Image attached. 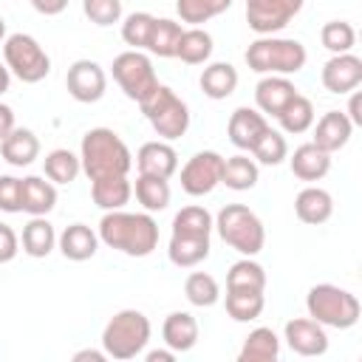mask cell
I'll return each mask as SVG.
<instances>
[{
    "label": "cell",
    "instance_id": "obj_1",
    "mask_svg": "<svg viewBox=\"0 0 362 362\" xmlns=\"http://www.w3.org/2000/svg\"><path fill=\"white\" fill-rule=\"evenodd\" d=\"M99 240L130 257H147L158 246V223L147 212L110 209L99 221Z\"/></svg>",
    "mask_w": 362,
    "mask_h": 362
},
{
    "label": "cell",
    "instance_id": "obj_2",
    "mask_svg": "<svg viewBox=\"0 0 362 362\" xmlns=\"http://www.w3.org/2000/svg\"><path fill=\"white\" fill-rule=\"evenodd\" d=\"M79 164H82V173L90 181H96L110 175H127L133 167V156L127 144L119 139V133H113L110 127H93L82 136Z\"/></svg>",
    "mask_w": 362,
    "mask_h": 362
},
{
    "label": "cell",
    "instance_id": "obj_3",
    "mask_svg": "<svg viewBox=\"0 0 362 362\" xmlns=\"http://www.w3.org/2000/svg\"><path fill=\"white\" fill-rule=\"evenodd\" d=\"M308 54L305 45L300 40H288V37H260L246 48V65L255 74H277V76H288L303 71Z\"/></svg>",
    "mask_w": 362,
    "mask_h": 362
},
{
    "label": "cell",
    "instance_id": "obj_4",
    "mask_svg": "<svg viewBox=\"0 0 362 362\" xmlns=\"http://www.w3.org/2000/svg\"><path fill=\"white\" fill-rule=\"evenodd\" d=\"M305 308H308V317L317 320L322 328H339V331L354 328L362 311L356 294H351L348 288L331 286V283L311 286L305 297Z\"/></svg>",
    "mask_w": 362,
    "mask_h": 362
},
{
    "label": "cell",
    "instance_id": "obj_5",
    "mask_svg": "<svg viewBox=\"0 0 362 362\" xmlns=\"http://www.w3.org/2000/svg\"><path fill=\"white\" fill-rule=\"evenodd\" d=\"M150 342V320L136 311L124 308L113 314L102 331V348L110 359H136Z\"/></svg>",
    "mask_w": 362,
    "mask_h": 362
},
{
    "label": "cell",
    "instance_id": "obj_6",
    "mask_svg": "<svg viewBox=\"0 0 362 362\" xmlns=\"http://www.w3.org/2000/svg\"><path fill=\"white\" fill-rule=\"evenodd\" d=\"M215 229L221 240L235 252H240L243 257H255L266 243L263 221L243 204H226L215 218Z\"/></svg>",
    "mask_w": 362,
    "mask_h": 362
},
{
    "label": "cell",
    "instance_id": "obj_7",
    "mask_svg": "<svg viewBox=\"0 0 362 362\" xmlns=\"http://www.w3.org/2000/svg\"><path fill=\"white\" fill-rule=\"evenodd\" d=\"M144 119L150 122V127L164 139V141H175L189 130V107L187 102L167 85L158 82V88L139 102Z\"/></svg>",
    "mask_w": 362,
    "mask_h": 362
},
{
    "label": "cell",
    "instance_id": "obj_8",
    "mask_svg": "<svg viewBox=\"0 0 362 362\" xmlns=\"http://www.w3.org/2000/svg\"><path fill=\"white\" fill-rule=\"evenodd\" d=\"M3 57H6V68L8 74H14L20 82L34 85L42 82L51 74V57L45 54V48L31 37V34H11L3 42Z\"/></svg>",
    "mask_w": 362,
    "mask_h": 362
},
{
    "label": "cell",
    "instance_id": "obj_9",
    "mask_svg": "<svg viewBox=\"0 0 362 362\" xmlns=\"http://www.w3.org/2000/svg\"><path fill=\"white\" fill-rule=\"evenodd\" d=\"M113 79L124 90V96L133 102H144L158 88V76H156L150 57L136 48H130L113 59Z\"/></svg>",
    "mask_w": 362,
    "mask_h": 362
},
{
    "label": "cell",
    "instance_id": "obj_10",
    "mask_svg": "<svg viewBox=\"0 0 362 362\" xmlns=\"http://www.w3.org/2000/svg\"><path fill=\"white\" fill-rule=\"evenodd\" d=\"M221 173H223V156L215 150H201L181 167V189L192 198L209 195L221 184Z\"/></svg>",
    "mask_w": 362,
    "mask_h": 362
},
{
    "label": "cell",
    "instance_id": "obj_11",
    "mask_svg": "<svg viewBox=\"0 0 362 362\" xmlns=\"http://www.w3.org/2000/svg\"><path fill=\"white\" fill-rule=\"evenodd\" d=\"M303 8V0H246V23L255 34L269 37L286 28Z\"/></svg>",
    "mask_w": 362,
    "mask_h": 362
},
{
    "label": "cell",
    "instance_id": "obj_12",
    "mask_svg": "<svg viewBox=\"0 0 362 362\" xmlns=\"http://www.w3.org/2000/svg\"><path fill=\"white\" fill-rule=\"evenodd\" d=\"M65 88L68 93L82 102V105H90V102H99L105 96V88H107V76L102 71L99 62L93 59H76L68 74H65Z\"/></svg>",
    "mask_w": 362,
    "mask_h": 362
},
{
    "label": "cell",
    "instance_id": "obj_13",
    "mask_svg": "<svg viewBox=\"0 0 362 362\" xmlns=\"http://www.w3.org/2000/svg\"><path fill=\"white\" fill-rule=\"evenodd\" d=\"M286 342L300 356H322L328 351L325 328L311 317H297L286 322Z\"/></svg>",
    "mask_w": 362,
    "mask_h": 362
},
{
    "label": "cell",
    "instance_id": "obj_14",
    "mask_svg": "<svg viewBox=\"0 0 362 362\" xmlns=\"http://www.w3.org/2000/svg\"><path fill=\"white\" fill-rule=\"evenodd\" d=\"M359 82H362V59L351 51L334 54L322 65V85L331 93H351L359 88Z\"/></svg>",
    "mask_w": 362,
    "mask_h": 362
},
{
    "label": "cell",
    "instance_id": "obj_15",
    "mask_svg": "<svg viewBox=\"0 0 362 362\" xmlns=\"http://www.w3.org/2000/svg\"><path fill=\"white\" fill-rule=\"evenodd\" d=\"M269 130V122L263 113H257L255 107H238L232 116H229V124H226V133H229V141L238 147V150H249L260 141V136Z\"/></svg>",
    "mask_w": 362,
    "mask_h": 362
},
{
    "label": "cell",
    "instance_id": "obj_16",
    "mask_svg": "<svg viewBox=\"0 0 362 362\" xmlns=\"http://www.w3.org/2000/svg\"><path fill=\"white\" fill-rule=\"evenodd\" d=\"M351 133H354L351 119H348L342 110H328V113H322V119L317 122V127H314V141H311V144H317V147L325 150V153H337V150H342V147L348 144Z\"/></svg>",
    "mask_w": 362,
    "mask_h": 362
},
{
    "label": "cell",
    "instance_id": "obj_17",
    "mask_svg": "<svg viewBox=\"0 0 362 362\" xmlns=\"http://www.w3.org/2000/svg\"><path fill=\"white\" fill-rule=\"evenodd\" d=\"M136 167L144 175H158V178H170L178 170V153L173 150V144L167 141H147L139 147L136 153Z\"/></svg>",
    "mask_w": 362,
    "mask_h": 362
},
{
    "label": "cell",
    "instance_id": "obj_18",
    "mask_svg": "<svg viewBox=\"0 0 362 362\" xmlns=\"http://www.w3.org/2000/svg\"><path fill=\"white\" fill-rule=\"evenodd\" d=\"M297 96V88L286 79V76H277V74H266L257 85H255V102L263 113L269 116H277L291 99Z\"/></svg>",
    "mask_w": 362,
    "mask_h": 362
},
{
    "label": "cell",
    "instance_id": "obj_19",
    "mask_svg": "<svg viewBox=\"0 0 362 362\" xmlns=\"http://www.w3.org/2000/svg\"><path fill=\"white\" fill-rule=\"evenodd\" d=\"M40 156V139L28 127H11L0 141V158L11 167H28Z\"/></svg>",
    "mask_w": 362,
    "mask_h": 362
},
{
    "label": "cell",
    "instance_id": "obj_20",
    "mask_svg": "<svg viewBox=\"0 0 362 362\" xmlns=\"http://www.w3.org/2000/svg\"><path fill=\"white\" fill-rule=\"evenodd\" d=\"M20 206L28 215H48L57 206V187L40 175L20 178Z\"/></svg>",
    "mask_w": 362,
    "mask_h": 362
},
{
    "label": "cell",
    "instance_id": "obj_21",
    "mask_svg": "<svg viewBox=\"0 0 362 362\" xmlns=\"http://www.w3.org/2000/svg\"><path fill=\"white\" fill-rule=\"evenodd\" d=\"M161 337H164V345L173 348L175 354L192 351L198 342V320L189 311H173L161 325Z\"/></svg>",
    "mask_w": 362,
    "mask_h": 362
},
{
    "label": "cell",
    "instance_id": "obj_22",
    "mask_svg": "<svg viewBox=\"0 0 362 362\" xmlns=\"http://www.w3.org/2000/svg\"><path fill=\"white\" fill-rule=\"evenodd\" d=\"M294 212L303 223H311V226L325 223L334 215V198L322 187H305L294 198Z\"/></svg>",
    "mask_w": 362,
    "mask_h": 362
},
{
    "label": "cell",
    "instance_id": "obj_23",
    "mask_svg": "<svg viewBox=\"0 0 362 362\" xmlns=\"http://www.w3.org/2000/svg\"><path fill=\"white\" fill-rule=\"evenodd\" d=\"M96 249H99V235L88 223H71L59 235V252L74 263L90 260L96 255Z\"/></svg>",
    "mask_w": 362,
    "mask_h": 362
},
{
    "label": "cell",
    "instance_id": "obj_24",
    "mask_svg": "<svg viewBox=\"0 0 362 362\" xmlns=\"http://www.w3.org/2000/svg\"><path fill=\"white\" fill-rule=\"evenodd\" d=\"M288 164H291V173L300 181H320L331 170V153H325V150H320L317 144L308 141V144H300L294 150V156L288 158Z\"/></svg>",
    "mask_w": 362,
    "mask_h": 362
},
{
    "label": "cell",
    "instance_id": "obj_25",
    "mask_svg": "<svg viewBox=\"0 0 362 362\" xmlns=\"http://www.w3.org/2000/svg\"><path fill=\"white\" fill-rule=\"evenodd\" d=\"M133 195V187L127 181V175H110V178H96L90 181V198L99 209L110 212V209H122Z\"/></svg>",
    "mask_w": 362,
    "mask_h": 362
},
{
    "label": "cell",
    "instance_id": "obj_26",
    "mask_svg": "<svg viewBox=\"0 0 362 362\" xmlns=\"http://www.w3.org/2000/svg\"><path fill=\"white\" fill-rule=\"evenodd\" d=\"M170 263L178 269H192L201 260L209 257V238H192V235H173L170 238Z\"/></svg>",
    "mask_w": 362,
    "mask_h": 362
},
{
    "label": "cell",
    "instance_id": "obj_27",
    "mask_svg": "<svg viewBox=\"0 0 362 362\" xmlns=\"http://www.w3.org/2000/svg\"><path fill=\"white\" fill-rule=\"evenodd\" d=\"M266 297L257 288H226V314L235 322H252L263 314Z\"/></svg>",
    "mask_w": 362,
    "mask_h": 362
},
{
    "label": "cell",
    "instance_id": "obj_28",
    "mask_svg": "<svg viewBox=\"0 0 362 362\" xmlns=\"http://www.w3.org/2000/svg\"><path fill=\"white\" fill-rule=\"evenodd\" d=\"M198 82H201L204 96H209V99H226L238 88V71L229 62H212V65L204 68V74H201Z\"/></svg>",
    "mask_w": 362,
    "mask_h": 362
},
{
    "label": "cell",
    "instance_id": "obj_29",
    "mask_svg": "<svg viewBox=\"0 0 362 362\" xmlns=\"http://www.w3.org/2000/svg\"><path fill=\"white\" fill-rule=\"evenodd\" d=\"M57 246V235L54 226L45 221V215H34L25 226H23V252L31 257H48Z\"/></svg>",
    "mask_w": 362,
    "mask_h": 362
},
{
    "label": "cell",
    "instance_id": "obj_30",
    "mask_svg": "<svg viewBox=\"0 0 362 362\" xmlns=\"http://www.w3.org/2000/svg\"><path fill=\"white\" fill-rule=\"evenodd\" d=\"M280 356V339L272 328H255L238 354L240 362H274Z\"/></svg>",
    "mask_w": 362,
    "mask_h": 362
},
{
    "label": "cell",
    "instance_id": "obj_31",
    "mask_svg": "<svg viewBox=\"0 0 362 362\" xmlns=\"http://www.w3.org/2000/svg\"><path fill=\"white\" fill-rule=\"evenodd\" d=\"M175 57L187 65H201L212 57V37L209 31L192 25V28H184L181 31V40H178V48H175Z\"/></svg>",
    "mask_w": 362,
    "mask_h": 362
},
{
    "label": "cell",
    "instance_id": "obj_32",
    "mask_svg": "<svg viewBox=\"0 0 362 362\" xmlns=\"http://www.w3.org/2000/svg\"><path fill=\"white\" fill-rule=\"evenodd\" d=\"M136 198H139V204L147 209V212H161V209H167V204H170V178H158V175H144V173H139V178H136Z\"/></svg>",
    "mask_w": 362,
    "mask_h": 362
},
{
    "label": "cell",
    "instance_id": "obj_33",
    "mask_svg": "<svg viewBox=\"0 0 362 362\" xmlns=\"http://www.w3.org/2000/svg\"><path fill=\"white\" fill-rule=\"evenodd\" d=\"M181 31H184L181 23H175V20H170V17H156L144 51H150V54H156V57H175Z\"/></svg>",
    "mask_w": 362,
    "mask_h": 362
},
{
    "label": "cell",
    "instance_id": "obj_34",
    "mask_svg": "<svg viewBox=\"0 0 362 362\" xmlns=\"http://www.w3.org/2000/svg\"><path fill=\"white\" fill-rule=\"evenodd\" d=\"M257 164L249 158V156H232V158H223V173H221V184H226L229 189L235 192H243V189H252L257 184Z\"/></svg>",
    "mask_w": 362,
    "mask_h": 362
},
{
    "label": "cell",
    "instance_id": "obj_35",
    "mask_svg": "<svg viewBox=\"0 0 362 362\" xmlns=\"http://www.w3.org/2000/svg\"><path fill=\"white\" fill-rule=\"evenodd\" d=\"M277 122H280V127L286 130V133H291V136H297V133H305L311 124H314V105H311V99L308 96H303V93H297L277 116H274Z\"/></svg>",
    "mask_w": 362,
    "mask_h": 362
},
{
    "label": "cell",
    "instance_id": "obj_36",
    "mask_svg": "<svg viewBox=\"0 0 362 362\" xmlns=\"http://www.w3.org/2000/svg\"><path fill=\"white\" fill-rule=\"evenodd\" d=\"M212 215L204 209V206H198V204H192V206H184L181 212H175V218H173V235H192V238H209V232H212Z\"/></svg>",
    "mask_w": 362,
    "mask_h": 362
},
{
    "label": "cell",
    "instance_id": "obj_37",
    "mask_svg": "<svg viewBox=\"0 0 362 362\" xmlns=\"http://www.w3.org/2000/svg\"><path fill=\"white\" fill-rule=\"evenodd\" d=\"M42 167H45V175H48L51 184H71V181L79 175V170H82L79 156H74V153L65 150V147L51 150V153L45 156Z\"/></svg>",
    "mask_w": 362,
    "mask_h": 362
},
{
    "label": "cell",
    "instance_id": "obj_38",
    "mask_svg": "<svg viewBox=\"0 0 362 362\" xmlns=\"http://www.w3.org/2000/svg\"><path fill=\"white\" fill-rule=\"evenodd\" d=\"M184 294H187V300H189L192 305L209 308V305L218 303L221 286H218V280H215L212 274H206V272H192V274L187 277V283H184Z\"/></svg>",
    "mask_w": 362,
    "mask_h": 362
},
{
    "label": "cell",
    "instance_id": "obj_39",
    "mask_svg": "<svg viewBox=\"0 0 362 362\" xmlns=\"http://www.w3.org/2000/svg\"><path fill=\"white\" fill-rule=\"evenodd\" d=\"M232 6V0H175V11L184 23L201 25L218 14H223Z\"/></svg>",
    "mask_w": 362,
    "mask_h": 362
},
{
    "label": "cell",
    "instance_id": "obj_40",
    "mask_svg": "<svg viewBox=\"0 0 362 362\" xmlns=\"http://www.w3.org/2000/svg\"><path fill=\"white\" fill-rule=\"evenodd\" d=\"M226 288H266V272L260 263H255L252 257H243L238 263L229 266L226 272Z\"/></svg>",
    "mask_w": 362,
    "mask_h": 362
},
{
    "label": "cell",
    "instance_id": "obj_41",
    "mask_svg": "<svg viewBox=\"0 0 362 362\" xmlns=\"http://www.w3.org/2000/svg\"><path fill=\"white\" fill-rule=\"evenodd\" d=\"M320 40H322V48H328L331 54H345V51L354 48L356 31H354V25L345 23V20H331V23L322 25Z\"/></svg>",
    "mask_w": 362,
    "mask_h": 362
},
{
    "label": "cell",
    "instance_id": "obj_42",
    "mask_svg": "<svg viewBox=\"0 0 362 362\" xmlns=\"http://www.w3.org/2000/svg\"><path fill=\"white\" fill-rule=\"evenodd\" d=\"M153 20H156V17L147 14V11H133V14H127L124 23H122V40H124L130 48L144 51V48H147V40H150Z\"/></svg>",
    "mask_w": 362,
    "mask_h": 362
},
{
    "label": "cell",
    "instance_id": "obj_43",
    "mask_svg": "<svg viewBox=\"0 0 362 362\" xmlns=\"http://www.w3.org/2000/svg\"><path fill=\"white\" fill-rule=\"evenodd\" d=\"M252 153H255V158H257L260 164H266V167H277L280 161H286V156H288V144H286L283 133H277V130L269 127V130L260 136V141L252 147Z\"/></svg>",
    "mask_w": 362,
    "mask_h": 362
},
{
    "label": "cell",
    "instance_id": "obj_44",
    "mask_svg": "<svg viewBox=\"0 0 362 362\" xmlns=\"http://www.w3.org/2000/svg\"><path fill=\"white\" fill-rule=\"evenodd\" d=\"M82 11L93 25H113L122 20V0H82Z\"/></svg>",
    "mask_w": 362,
    "mask_h": 362
},
{
    "label": "cell",
    "instance_id": "obj_45",
    "mask_svg": "<svg viewBox=\"0 0 362 362\" xmlns=\"http://www.w3.org/2000/svg\"><path fill=\"white\" fill-rule=\"evenodd\" d=\"M0 212H23L20 206V178L0 175Z\"/></svg>",
    "mask_w": 362,
    "mask_h": 362
},
{
    "label": "cell",
    "instance_id": "obj_46",
    "mask_svg": "<svg viewBox=\"0 0 362 362\" xmlns=\"http://www.w3.org/2000/svg\"><path fill=\"white\" fill-rule=\"evenodd\" d=\"M20 252V238L8 223H0V263H11Z\"/></svg>",
    "mask_w": 362,
    "mask_h": 362
},
{
    "label": "cell",
    "instance_id": "obj_47",
    "mask_svg": "<svg viewBox=\"0 0 362 362\" xmlns=\"http://www.w3.org/2000/svg\"><path fill=\"white\" fill-rule=\"evenodd\" d=\"M31 6H34L40 14H45V17H54V14L65 11L68 0H31Z\"/></svg>",
    "mask_w": 362,
    "mask_h": 362
},
{
    "label": "cell",
    "instance_id": "obj_48",
    "mask_svg": "<svg viewBox=\"0 0 362 362\" xmlns=\"http://www.w3.org/2000/svg\"><path fill=\"white\" fill-rule=\"evenodd\" d=\"M11 127H14V110L0 102V141H3V136H6Z\"/></svg>",
    "mask_w": 362,
    "mask_h": 362
},
{
    "label": "cell",
    "instance_id": "obj_49",
    "mask_svg": "<svg viewBox=\"0 0 362 362\" xmlns=\"http://www.w3.org/2000/svg\"><path fill=\"white\" fill-rule=\"evenodd\" d=\"M85 359H90V362H105V359H107V354H105V351H90V348H85V351H76V354H74V362H85Z\"/></svg>",
    "mask_w": 362,
    "mask_h": 362
},
{
    "label": "cell",
    "instance_id": "obj_50",
    "mask_svg": "<svg viewBox=\"0 0 362 362\" xmlns=\"http://www.w3.org/2000/svg\"><path fill=\"white\" fill-rule=\"evenodd\" d=\"M348 119H351V124H362V113H359V93H354L351 96V105H348V113H345Z\"/></svg>",
    "mask_w": 362,
    "mask_h": 362
},
{
    "label": "cell",
    "instance_id": "obj_51",
    "mask_svg": "<svg viewBox=\"0 0 362 362\" xmlns=\"http://www.w3.org/2000/svg\"><path fill=\"white\" fill-rule=\"evenodd\" d=\"M175 359V351L167 348V351H150L147 354V362H173Z\"/></svg>",
    "mask_w": 362,
    "mask_h": 362
},
{
    "label": "cell",
    "instance_id": "obj_52",
    "mask_svg": "<svg viewBox=\"0 0 362 362\" xmlns=\"http://www.w3.org/2000/svg\"><path fill=\"white\" fill-rule=\"evenodd\" d=\"M8 82H11V74H8V68H6V65H0V93H6V90H8Z\"/></svg>",
    "mask_w": 362,
    "mask_h": 362
},
{
    "label": "cell",
    "instance_id": "obj_53",
    "mask_svg": "<svg viewBox=\"0 0 362 362\" xmlns=\"http://www.w3.org/2000/svg\"><path fill=\"white\" fill-rule=\"evenodd\" d=\"M3 40H6V20L0 17V42H3Z\"/></svg>",
    "mask_w": 362,
    "mask_h": 362
}]
</instances>
